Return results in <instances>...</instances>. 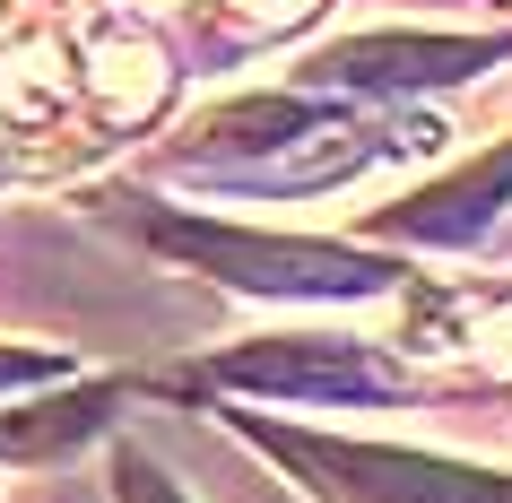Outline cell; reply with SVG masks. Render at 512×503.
Instances as JSON below:
<instances>
[{
  "label": "cell",
  "mask_w": 512,
  "mask_h": 503,
  "mask_svg": "<svg viewBox=\"0 0 512 503\" xmlns=\"http://www.w3.org/2000/svg\"><path fill=\"white\" fill-rule=\"evenodd\" d=\"M165 243L235 287H270V295H382L400 278L391 261L330 252V243H261V235H209V226H165Z\"/></svg>",
  "instance_id": "6da1fadb"
},
{
  "label": "cell",
  "mask_w": 512,
  "mask_h": 503,
  "mask_svg": "<svg viewBox=\"0 0 512 503\" xmlns=\"http://www.w3.org/2000/svg\"><path fill=\"white\" fill-rule=\"evenodd\" d=\"M486 61H495V44H469V35H356V44H330L304 79L313 87H434V79H469Z\"/></svg>",
  "instance_id": "7a4b0ae2"
},
{
  "label": "cell",
  "mask_w": 512,
  "mask_h": 503,
  "mask_svg": "<svg viewBox=\"0 0 512 503\" xmlns=\"http://www.w3.org/2000/svg\"><path fill=\"white\" fill-rule=\"evenodd\" d=\"M217 373H226V382H252V391H322V399H382V391H400L365 347H330V339H278L270 356H226Z\"/></svg>",
  "instance_id": "3957f363"
},
{
  "label": "cell",
  "mask_w": 512,
  "mask_h": 503,
  "mask_svg": "<svg viewBox=\"0 0 512 503\" xmlns=\"http://www.w3.org/2000/svg\"><path fill=\"white\" fill-rule=\"evenodd\" d=\"M87 87H96V105L113 113V122H148L165 96V53L148 44V35H96L87 44Z\"/></svg>",
  "instance_id": "277c9868"
},
{
  "label": "cell",
  "mask_w": 512,
  "mask_h": 503,
  "mask_svg": "<svg viewBox=\"0 0 512 503\" xmlns=\"http://www.w3.org/2000/svg\"><path fill=\"white\" fill-rule=\"evenodd\" d=\"M495 200H512V148L486 174H469L460 191H434V200H417V209H400V226L408 235H426V243H469L495 217Z\"/></svg>",
  "instance_id": "5b68a950"
},
{
  "label": "cell",
  "mask_w": 512,
  "mask_h": 503,
  "mask_svg": "<svg viewBox=\"0 0 512 503\" xmlns=\"http://www.w3.org/2000/svg\"><path fill=\"white\" fill-rule=\"evenodd\" d=\"M53 105H61V70H53L44 44H27V53L0 70V113L9 122H35V113H53Z\"/></svg>",
  "instance_id": "8992f818"
},
{
  "label": "cell",
  "mask_w": 512,
  "mask_h": 503,
  "mask_svg": "<svg viewBox=\"0 0 512 503\" xmlns=\"http://www.w3.org/2000/svg\"><path fill=\"white\" fill-rule=\"evenodd\" d=\"M44 373H61V356H27V347H9V356H0V391H18V382H44Z\"/></svg>",
  "instance_id": "52a82bcc"
},
{
  "label": "cell",
  "mask_w": 512,
  "mask_h": 503,
  "mask_svg": "<svg viewBox=\"0 0 512 503\" xmlns=\"http://www.w3.org/2000/svg\"><path fill=\"white\" fill-rule=\"evenodd\" d=\"M122 503H174V495H165L148 469H122Z\"/></svg>",
  "instance_id": "ba28073f"
},
{
  "label": "cell",
  "mask_w": 512,
  "mask_h": 503,
  "mask_svg": "<svg viewBox=\"0 0 512 503\" xmlns=\"http://www.w3.org/2000/svg\"><path fill=\"white\" fill-rule=\"evenodd\" d=\"M243 9H252V18H270V27H287V18H304L313 0H243Z\"/></svg>",
  "instance_id": "9c48e42d"
}]
</instances>
